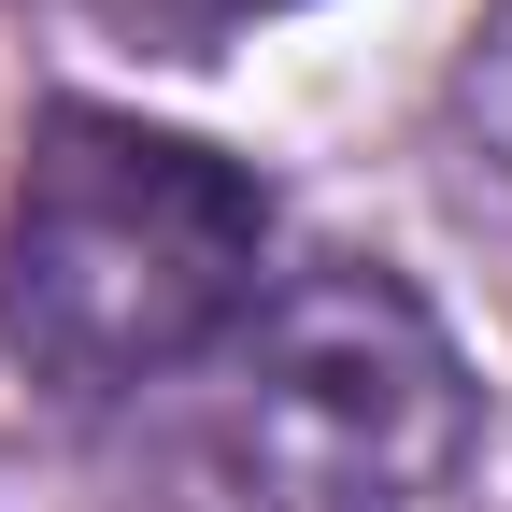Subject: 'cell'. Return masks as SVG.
I'll return each mask as SVG.
<instances>
[{"label": "cell", "mask_w": 512, "mask_h": 512, "mask_svg": "<svg viewBox=\"0 0 512 512\" xmlns=\"http://www.w3.org/2000/svg\"><path fill=\"white\" fill-rule=\"evenodd\" d=\"M271 299V185L185 128L57 100L0 200V356L57 399H143Z\"/></svg>", "instance_id": "obj_1"}, {"label": "cell", "mask_w": 512, "mask_h": 512, "mask_svg": "<svg viewBox=\"0 0 512 512\" xmlns=\"http://www.w3.org/2000/svg\"><path fill=\"white\" fill-rule=\"evenodd\" d=\"M470 470V356L399 271H285L214 342L200 484L228 512H441Z\"/></svg>", "instance_id": "obj_2"}, {"label": "cell", "mask_w": 512, "mask_h": 512, "mask_svg": "<svg viewBox=\"0 0 512 512\" xmlns=\"http://www.w3.org/2000/svg\"><path fill=\"white\" fill-rule=\"evenodd\" d=\"M456 200H470V228L512 256V0L470 29V57H456Z\"/></svg>", "instance_id": "obj_3"}, {"label": "cell", "mask_w": 512, "mask_h": 512, "mask_svg": "<svg viewBox=\"0 0 512 512\" xmlns=\"http://www.w3.org/2000/svg\"><path fill=\"white\" fill-rule=\"evenodd\" d=\"M143 15H157V29H171L185 57H200V43H228L242 15H285V0H143Z\"/></svg>", "instance_id": "obj_4"}]
</instances>
